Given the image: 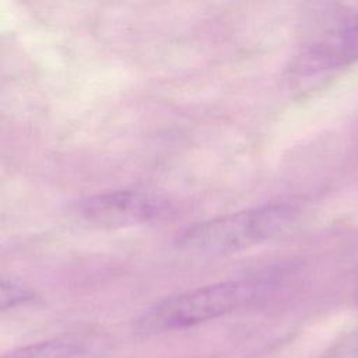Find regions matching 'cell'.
Wrapping results in <instances>:
<instances>
[{"instance_id": "5", "label": "cell", "mask_w": 358, "mask_h": 358, "mask_svg": "<svg viewBox=\"0 0 358 358\" xmlns=\"http://www.w3.org/2000/svg\"><path fill=\"white\" fill-rule=\"evenodd\" d=\"M80 345L71 340H49L22 347L6 358H77Z\"/></svg>"}, {"instance_id": "6", "label": "cell", "mask_w": 358, "mask_h": 358, "mask_svg": "<svg viewBox=\"0 0 358 358\" xmlns=\"http://www.w3.org/2000/svg\"><path fill=\"white\" fill-rule=\"evenodd\" d=\"M35 298L34 292L15 281L4 280L1 284V308H13L18 303L32 301Z\"/></svg>"}, {"instance_id": "1", "label": "cell", "mask_w": 358, "mask_h": 358, "mask_svg": "<svg viewBox=\"0 0 358 358\" xmlns=\"http://www.w3.org/2000/svg\"><path fill=\"white\" fill-rule=\"evenodd\" d=\"M266 288L257 280H231L171 295L144 310L134 327L144 334L186 329L253 302Z\"/></svg>"}, {"instance_id": "2", "label": "cell", "mask_w": 358, "mask_h": 358, "mask_svg": "<svg viewBox=\"0 0 358 358\" xmlns=\"http://www.w3.org/2000/svg\"><path fill=\"white\" fill-rule=\"evenodd\" d=\"M289 204H267L201 221L185 228L178 246L201 255H228L273 239L295 221Z\"/></svg>"}, {"instance_id": "3", "label": "cell", "mask_w": 358, "mask_h": 358, "mask_svg": "<svg viewBox=\"0 0 358 358\" xmlns=\"http://www.w3.org/2000/svg\"><path fill=\"white\" fill-rule=\"evenodd\" d=\"M171 200L141 190H116L87 197L76 204L77 217L96 228H123L161 221L173 214Z\"/></svg>"}, {"instance_id": "4", "label": "cell", "mask_w": 358, "mask_h": 358, "mask_svg": "<svg viewBox=\"0 0 358 358\" xmlns=\"http://www.w3.org/2000/svg\"><path fill=\"white\" fill-rule=\"evenodd\" d=\"M358 60V24L331 32L313 43L302 57V70L315 73L338 69Z\"/></svg>"}]
</instances>
